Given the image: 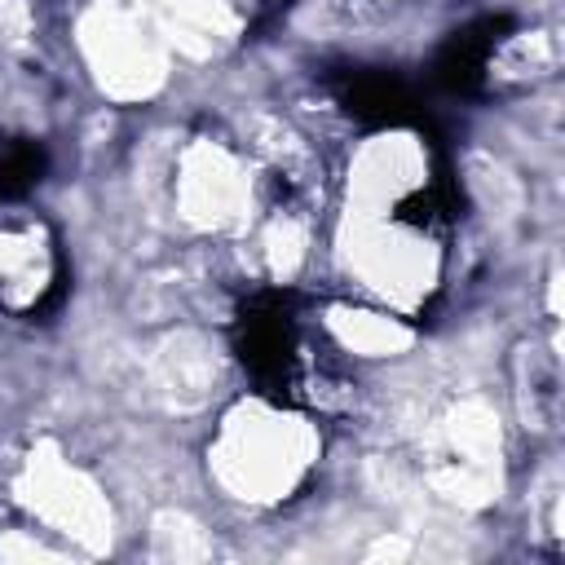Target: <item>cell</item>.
I'll return each mask as SVG.
<instances>
[{"label":"cell","mask_w":565,"mask_h":565,"mask_svg":"<svg viewBox=\"0 0 565 565\" xmlns=\"http://www.w3.org/2000/svg\"><path fill=\"white\" fill-rule=\"evenodd\" d=\"M305 459H309V433L296 419L247 411L225 428V441L216 450V472L243 499H274L296 481Z\"/></svg>","instance_id":"6da1fadb"},{"label":"cell","mask_w":565,"mask_h":565,"mask_svg":"<svg viewBox=\"0 0 565 565\" xmlns=\"http://www.w3.org/2000/svg\"><path fill=\"white\" fill-rule=\"evenodd\" d=\"M26 503L40 516H49L53 525H62L66 534H75V539H84L93 547L110 539V512L97 499V490L53 455L31 459V468H26Z\"/></svg>","instance_id":"7a4b0ae2"},{"label":"cell","mask_w":565,"mask_h":565,"mask_svg":"<svg viewBox=\"0 0 565 565\" xmlns=\"http://www.w3.org/2000/svg\"><path fill=\"white\" fill-rule=\"evenodd\" d=\"M84 49L97 66V79L119 93V97H137V93H150L159 84V53L150 49V40L132 26V18L124 13H93L84 22Z\"/></svg>","instance_id":"3957f363"},{"label":"cell","mask_w":565,"mask_h":565,"mask_svg":"<svg viewBox=\"0 0 565 565\" xmlns=\"http://www.w3.org/2000/svg\"><path fill=\"white\" fill-rule=\"evenodd\" d=\"M181 194H185V212L194 221H221L234 212L243 185L234 177V168L216 154V150H194L185 159V177H181Z\"/></svg>","instance_id":"277c9868"},{"label":"cell","mask_w":565,"mask_h":565,"mask_svg":"<svg viewBox=\"0 0 565 565\" xmlns=\"http://www.w3.org/2000/svg\"><path fill=\"white\" fill-rule=\"evenodd\" d=\"M331 331L358 349V353H397L411 344V331L388 322V318H375V313H331Z\"/></svg>","instance_id":"5b68a950"},{"label":"cell","mask_w":565,"mask_h":565,"mask_svg":"<svg viewBox=\"0 0 565 565\" xmlns=\"http://www.w3.org/2000/svg\"><path fill=\"white\" fill-rule=\"evenodd\" d=\"M450 437L455 446L468 455V463H481L490 450H499V428H494V415L481 406V402H463L450 419Z\"/></svg>","instance_id":"8992f818"},{"label":"cell","mask_w":565,"mask_h":565,"mask_svg":"<svg viewBox=\"0 0 565 565\" xmlns=\"http://www.w3.org/2000/svg\"><path fill=\"white\" fill-rule=\"evenodd\" d=\"M159 539L168 543L163 552H172L177 561H185V556H207V543L199 539V530H194L185 516H159Z\"/></svg>","instance_id":"52a82bcc"},{"label":"cell","mask_w":565,"mask_h":565,"mask_svg":"<svg viewBox=\"0 0 565 565\" xmlns=\"http://www.w3.org/2000/svg\"><path fill=\"white\" fill-rule=\"evenodd\" d=\"M300 247H305V234L296 225H274L269 234V256H274V269L287 274L296 260H300Z\"/></svg>","instance_id":"ba28073f"}]
</instances>
